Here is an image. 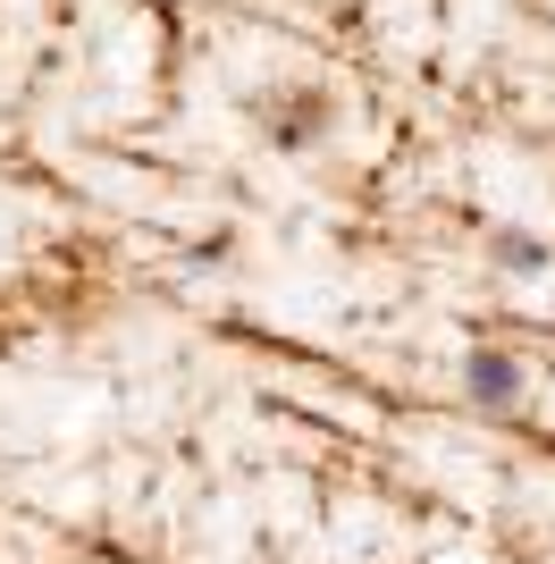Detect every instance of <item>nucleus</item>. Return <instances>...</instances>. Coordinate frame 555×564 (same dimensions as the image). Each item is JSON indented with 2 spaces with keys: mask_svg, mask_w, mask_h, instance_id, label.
I'll return each mask as SVG.
<instances>
[{
  "mask_svg": "<svg viewBox=\"0 0 555 564\" xmlns=\"http://www.w3.org/2000/svg\"><path fill=\"white\" fill-rule=\"evenodd\" d=\"M471 397H480L488 413L522 404V362H513V354H471Z\"/></svg>",
  "mask_w": 555,
  "mask_h": 564,
  "instance_id": "1",
  "label": "nucleus"
},
{
  "mask_svg": "<svg viewBox=\"0 0 555 564\" xmlns=\"http://www.w3.org/2000/svg\"><path fill=\"white\" fill-rule=\"evenodd\" d=\"M497 270H513V279H538V270H547V245H538V236H497Z\"/></svg>",
  "mask_w": 555,
  "mask_h": 564,
  "instance_id": "2",
  "label": "nucleus"
}]
</instances>
